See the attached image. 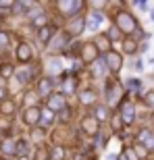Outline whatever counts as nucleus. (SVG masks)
<instances>
[{
    "label": "nucleus",
    "instance_id": "5",
    "mask_svg": "<svg viewBox=\"0 0 154 160\" xmlns=\"http://www.w3.org/2000/svg\"><path fill=\"white\" fill-rule=\"evenodd\" d=\"M117 110H119V114H121V119H123V123H125V127H127V129H131V127L140 121V114H137V104H136V100H131V98H125Z\"/></svg>",
    "mask_w": 154,
    "mask_h": 160
},
{
    "label": "nucleus",
    "instance_id": "16",
    "mask_svg": "<svg viewBox=\"0 0 154 160\" xmlns=\"http://www.w3.org/2000/svg\"><path fill=\"white\" fill-rule=\"evenodd\" d=\"M21 119L27 127L31 129H36L40 127L42 123V106H31V108H23V114H21Z\"/></svg>",
    "mask_w": 154,
    "mask_h": 160
},
{
    "label": "nucleus",
    "instance_id": "13",
    "mask_svg": "<svg viewBox=\"0 0 154 160\" xmlns=\"http://www.w3.org/2000/svg\"><path fill=\"white\" fill-rule=\"evenodd\" d=\"M88 75L92 79H96V81H102V83L106 81L108 77H113L110 71H108V67H106V62H104V56H100L92 67H88Z\"/></svg>",
    "mask_w": 154,
    "mask_h": 160
},
{
    "label": "nucleus",
    "instance_id": "47",
    "mask_svg": "<svg viewBox=\"0 0 154 160\" xmlns=\"http://www.w3.org/2000/svg\"><path fill=\"white\" fill-rule=\"evenodd\" d=\"M0 135H2V131H0ZM0 142H2V139H0Z\"/></svg>",
    "mask_w": 154,
    "mask_h": 160
},
{
    "label": "nucleus",
    "instance_id": "1",
    "mask_svg": "<svg viewBox=\"0 0 154 160\" xmlns=\"http://www.w3.org/2000/svg\"><path fill=\"white\" fill-rule=\"evenodd\" d=\"M127 2H119V8L113 12V25L121 31L123 38H136L140 31V21L131 11H127Z\"/></svg>",
    "mask_w": 154,
    "mask_h": 160
},
{
    "label": "nucleus",
    "instance_id": "23",
    "mask_svg": "<svg viewBox=\"0 0 154 160\" xmlns=\"http://www.w3.org/2000/svg\"><path fill=\"white\" fill-rule=\"evenodd\" d=\"M108 127H110V135H121V131H125V123H123V119H121L119 110H115V112L110 114Z\"/></svg>",
    "mask_w": 154,
    "mask_h": 160
},
{
    "label": "nucleus",
    "instance_id": "12",
    "mask_svg": "<svg viewBox=\"0 0 154 160\" xmlns=\"http://www.w3.org/2000/svg\"><path fill=\"white\" fill-rule=\"evenodd\" d=\"M98 98H100V94H98V89L92 88V85L79 88V92H77V100L85 108H94L96 104H98Z\"/></svg>",
    "mask_w": 154,
    "mask_h": 160
},
{
    "label": "nucleus",
    "instance_id": "37",
    "mask_svg": "<svg viewBox=\"0 0 154 160\" xmlns=\"http://www.w3.org/2000/svg\"><path fill=\"white\" fill-rule=\"evenodd\" d=\"M8 44H11V33L0 29V52H2V50H6V48H8Z\"/></svg>",
    "mask_w": 154,
    "mask_h": 160
},
{
    "label": "nucleus",
    "instance_id": "4",
    "mask_svg": "<svg viewBox=\"0 0 154 160\" xmlns=\"http://www.w3.org/2000/svg\"><path fill=\"white\" fill-rule=\"evenodd\" d=\"M73 42H75V40H71V38H69V33L60 27V29L54 33V38L50 40V44L46 46L48 56H63V54H67Z\"/></svg>",
    "mask_w": 154,
    "mask_h": 160
},
{
    "label": "nucleus",
    "instance_id": "39",
    "mask_svg": "<svg viewBox=\"0 0 154 160\" xmlns=\"http://www.w3.org/2000/svg\"><path fill=\"white\" fill-rule=\"evenodd\" d=\"M133 4H136L140 11H148V12H150V4L146 2V0H137V2H133Z\"/></svg>",
    "mask_w": 154,
    "mask_h": 160
},
{
    "label": "nucleus",
    "instance_id": "28",
    "mask_svg": "<svg viewBox=\"0 0 154 160\" xmlns=\"http://www.w3.org/2000/svg\"><path fill=\"white\" fill-rule=\"evenodd\" d=\"M73 114H75V108L69 104L65 110H60V112L56 114V119H59V125H60V127H67V125L73 121Z\"/></svg>",
    "mask_w": 154,
    "mask_h": 160
},
{
    "label": "nucleus",
    "instance_id": "41",
    "mask_svg": "<svg viewBox=\"0 0 154 160\" xmlns=\"http://www.w3.org/2000/svg\"><path fill=\"white\" fill-rule=\"evenodd\" d=\"M6 98H8V88H4V85H0V102H4Z\"/></svg>",
    "mask_w": 154,
    "mask_h": 160
},
{
    "label": "nucleus",
    "instance_id": "38",
    "mask_svg": "<svg viewBox=\"0 0 154 160\" xmlns=\"http://www.w3.org/2000/svg\"><path fill=\"white\" fill-rule=\"evenodd\" d=\"M123 154L127 156V160H140V156L136 154V148H133V143H131V146H123Z\"/></svg>",
    "mask_w": 154,
    "mask_h": 160
},
{
    "label": "nucleus",
    "instance_id": "25",
    "mask_svg": "<svg viewBox=\"0 0 154 160\" xmlns=\"http://www.w3.org/2000/svg\"><path fill=\"white\" fill-rule=\"evenodd\" d=\"M92 40H94V44L98 46V50H100L102 54H106L108 50H113V42L108 40V36L104 33V31H100V33H96V36L92 38Z\"/></svg>",
    "mask_w": 154,
    "mask_h": 160
},
{
    "label": "nucleus",
    "instance_id": "17",
    "mask_svg": "<svg viewBox=\"0 0 154 160\" xmlns=\"http://www.w3.org/2000/svg\"><path fill=\"white\" fill-rule=\"evenodd\" d=\"M44 102H46L44 106L50 108V110H52V112H56V114L69 106V100H67V96H65V94H60V92H54V94L50 96L48 100H44Z\"/></svg>",
    "mask_w": 154,
    "mask_h": 160
},
{
    "label": "nucleus",
    "instance_id": "46",
    "mask_svg": "<svg viewBox=\"0 0 154 160\" xmlns=\"http://www.w3.org/2000/svg\"><path fill=\"white\" fill-rule=\"evenodd\" d=\"M0 23H2V15H0Z\"/></svg>",
    "mask_w": 154,
    "mask_h": 160
},
{
    "label": "nucleus",
    "instance_id": "43",
    "mask_svg": "<svg viewBox=\"0 0 154 160\" xmlns=\"http://www.w3.org/2000/svg\"><path fill=\"white\" fill-rule=\"evenodd\" d=\"M117 160H127V156H125L123 152H119V158H117Z\"/></svg>",
    "mask_w": 154,
    "mask_h": 160
},
{
    "label": "nucleus",
    "instance_id": "8",
    "mask_svg": "<svg viewBox=\"0 0 154 160\" xmlns=\"http://www.w3.org/2000/svg\"><path fill=\"white\" fill-rule=\"evenodd\" d=\"M100 131H102V123H100V121H96L92 114H83L81 119H79V133H81L83 137L94 139Z\"/></svg>",
    "mask_w": 154,
    "mask_h": 160
},
{
    "label": "nucleus",
    "instance_id": "15",
    "mask_svg": "<svg viewBox=\"0 0 154 160\" xmlns=\"http://www.w3.org/2000/svg\"><path fill=\"white\" fill-rule=\"evenodd\" d=\"M36 92L40 94V98L48 100V98H50V96L56 92V81L44 75V77H40V79L36 81Z\"/></svg>",
    "mask_w": 154,
    "mask_h": 160
},
{
    "label": "nucleus",
    "instance_id": "20",
    "mask_svg": "<svg viewBox=\"0 0 154 160\" xmlns=\"http://www.w3.org/2000/svg\"><path fill=\"white\" fill-rule=\"evenodd\" d=\"M106 21V15L104 12H96V11H90L88 12V31L92 33H100V25Z\"/></svg>",
    "mask_w": 154,
    "mask_h": 160
},
{
    "label": "nucleus",
    "instance_id": "22",
    "mask_svg": "<svg viewBox=\"0 0 154 160\" xmlns=\"http://www.w3.org/2000/svg\"><path fill=\"white\" fill-rule=\"evenodd\" d=\"M113 112H115V110H110L104 102H98V104L92 108V112H90V114H92L96 121H100V123L104 125V123H108V119H110V114H113Z\"/></svg>",
    "mask_w": 154,
    "mask_h": 160
},
{
    "label": "nucleus",
    "instance_id": "34",
    "mask_svg": "<svg viewBox=\"0 0 154 160\" xmlns=\"http://www.w3.org/2000/svg\"><path fill=\"white\" fill-rule=\"evenodd\" d=\"M140 104H142L148 112H154V89H146V92H144Z\"/></svg>",
    "mask_w": 154,
    "mask_h": 160
},
{
    "label": "nucleus",
    "instance_id": "36",
    "mask_svg": "<svg viewBox=\"0 0 154 160\" xmlns=\"http://www.w3.org/2000/svg\"><path fill=\"white\" fill-rule=\"evenodd\" d=\"M127 67H129V71H131V73H142L144 69H146V65H144L142 56H136V58H131Z\"/></svg>",
    "mask_w": 154,
    "mask_h": 160
},
{
    "label": "nucleus",
    "instance_id": "11",
    "mask_svg": "<svg viewBox=\"0 0 154 160\" xmlns=\"http://www.w3.org/2000/svg\"><path fill=\"white\" fill-rule=\"evenodd\" d=\"M63 29L69 33V38H71V40H77L83 31L88 29V15H79V17L71 19V21H67V23L63 25Z\"/></svg>",
    "mask_w": 154,
    "mask_h": 160
},
{
    "label": "nucleus",
    "instance_id": "29",
    "mask_svg": "<svg viewBox=\"0 0 154 160\" xmlns=\"http://www.w3.org/2000/svg\"><path fill=\"white\" fill-rule=\"evenodd\" d=\"M29 150H31L29 139L19 137L17 139V148H15V156H17V158H21V156H29Z\"/></svg>",
    "mask_w": 154,
    "mask_h": 160
},
{
    "label": "nucleus",
    "instance_id": "24",
    "mask_svg": "<svg viewBox=\"0 0 154 160\" xmlns=\"http://www.w3.org/2000/svg\"><path fill=\"white\" fill-rule=\"evenodd\" d=\"M17 112V102L13 98H6L4 102H0V117L2 119H13Z\"/></svg>",
    "mask_w": 154,
    "mask_h": 160
},
{
    "label": "nucleus",
    "instance_id": "7",
    "mask_svg": "<svg viewBox=\"0 0 154 160\" xmlns=\"http://www.w3.org/2000/svg\"><path fill=\"white\" fill-rule=\"evenodd\" d=\"M133 143H140V146H144V148L148 150L150 154H154V127L142 125L133 133Z\"/></svg>",
    "mask_w": 154,
    "mask_h": 160
},
{
    "label": "nucleus",
    "instance_id": "40",
    "mask_svg": "<svg viewBox=\"0 0 154 160\" xmlns=\"http://www.w3.org/2000/svg\"><path fill=\"white\" fill-rule=\"evenodd\" d=\"M150 50V44H148V40L146 42H140V52H137V56H142V54H146Z\"/></svg>",
    "mask_w": 154,
    "mask_h": 160
},
{
    "label": "nucleus",
    "instance_id": "45",
    "mask_svg": "<svg viewBox=\"0 0 154 160\" xmlns=\"http://www.w3.org/2000/svg\"><path fill=\"white\" fill-rule=\"evenodd\" d=\"M148 65H152V67H154V56H152V58L148 60Z\"/></svg>",
    "mask_w": 154,
    "mask_h": 160
},
{
    "label": "nucleus",
    "instance_id": "21",
    "mask_svg": "<svg viewBox=\"0 0 154 160\" xmlns=\"http://www.w3.org/2000/svg\"><path fill=\"white\" fill-rule=\"evenodd\" d=\"M56 31H59V27H56V25H44V27H40V29L36 31V38H38V42H40L42 46L46 48L48 44H50V40H52L54 38V33H56Z\"/></svg>",
    "mask_w": 154,
    "mask_h": 160
},
{
    "label": "nucleus",
    "instance_id": "14",
    "mask_svg": "<svg viewBox=\"0 0 154 160\" xmlns=\"http://www.w3.org/2000/svg\"><path fill=\"white\" fill-rule=\"evenodd\" d=\"M15 58L21 62V67L29 65L33 60V48H31L29 42H19L17 48H15Z\"/></svg>",
    "mask_w": 154,
    "mask_h": 160
},
{
    "label": "nucleus",
    "instance_id": "32",
    "mask_svg": "<svg viewBox=\"0 0 154 160\" xmlns=\"http://www.w3.org/2000/svg\"><path fill=\"white\" fill-rule=\"evenodd\" d=\"M15 73H17L15 65H11V62H2V65H0V79H2V81H11V79L15 77Z\"/></svg>",
    "mask_w": 154,
    "mask_h": 160
},
{
    "label": "nucleus",
    "instance_id": "31",
    "mask_svg": "<svg viewBox=\"0 0 154 160\" xmlns=\"http://www.w3.org/2000/svg\"><path fill=\"white\" fill-rule=\"evenodd\" d=\"M15 148H17V139H13V137H6L0 142V150L4 156H15Z\"/></svg>",
    "mask_w": 154,
    "mask_h": 160
},
{
    "label": "nucleus",
    "instance_id": "19",
    "mask_svg": "<svg viewBox=\"0 0 154 160\" xmlns=\"http://www.w3.org/2000/svg\"><path fill=\"white\" fill-rule=\"evenodd\" d=\"M33 77H36V69H33L31 65H25V67H19L13 79H17V81H19V83H21V85L25 88V85H29L31 81H36Z\"/></svg>",
    "mask_w": 154,
    "mask_h": 160
},
{
    "label": "nucleus",
    "instance_id": "42",
    "mask_svg": "<svg viewBox=\"0 0 154 160\" xmlns=\"http://www.w3.org/2000/svg\"><path fill=\"white\" fill-rule=\"evenodd\" d=\"M148 17H150V21L154 23V8H150V12H148Z\"/></svg>",
    "mask_w": 154,
    "mask_h": 160
},
{
    "label": "nucleus",
    "instance_id": "2",
    "mask_svg": "<svg viewBox=\"0 0 154 160\" xmlns=\"http://www.w3.org/2000/svg\"><path fill=\"white\" fill-rule=\"evenodd\" d=\"M102 96H104V104H106L110 110H117V108L121 106V102L127 98L123 81H119L117 77H108L106 81H104V88H102Z\"/></svg>",
    "mask_w": 154,
    "mask_h": 160
},
{
    "label": "nucleus",
    "instance_id": "26",
    "mask_svg": "<svg viewBox=\"0 0 154 160\" xmlns=\"http://www.w3.org/2000/svg\"><path fill=\"white\" fill-rule=\"evenodd\" d=\"M54 123H59V119H56V112H52L50 108L44 106V108H42V123H40V127L48 131Z\"/></svg>",
    "mask_w": 154,
    "mask_h": 160
},
{
    "label": "nucleus",
    "instance_id": "44",
    "mask_svg": "<svg viewBox=\"0 0 154 160\" xmlns=\"http://www.w3.org/2000/svg\"><path fill=\"white\" fill-rule=\"evenodd\" d=\"M17 160H33L31 156H21V158H17Z\"/></svg>",
    "mask_w": 154,
    "mask_h": 160
},
{
    "label": "nucleus",
    "instance_id": "33",
    "mask_svg": "<svg viewBox=\"0 0 154 160\" xmlns=\"http://www.w3.org/2000/svg\"><path fill=\"white\" fill-rule=\"evenodd\" d=\"M50 154H52V160H67L69 158V154H67L63 143H52L50 146Z\"/></svg>",
    "mask_w": 154,
    "mask_h": 160
},
{
    "label": "nucleus",
    "instance_id": "30",
    "mask_svg": "<svg viewBox=\"0 0 154 160\" xmlns=\"http://www.w3.org/2000/svg\"><path fill=\"white\" fill-rule=\"evenodd\" d=\"M108 137H110V133L100 131V133L92 139V150H104V148H108Z\"/></svg>",
    "mask_w": 154,
    "mask_h": 160
},
{
    "label": "nucleus",
    "instance_id": "18",
    "mask_svg": "<svg viewBox=\"0 0 154 160\" xmlns=\"http://www.w3.org/2000/svg\"><path fill=\"white\" fill-rule=\"evenodd\" d=\"M117 50V48H115ZM119 52L123 54V56H131V58H136L137 52H140V42L136 38H123V42L119 44Z\"/></svg>",
    "mask_w": 154,
    "mask_h": 160
},
{
    "label": "nucleus",
    "instance_id": "6",
    "mask_svg": "<svg viewBox=\"0 0 154 160\" xmlns=\"http://www.w3.org/2000/svg\"><path fill=\"white\" fill-rule=\"evenodd\" d=\"M102 56V52L98 50V46L94 44V40H85L81 42V50H79V62H81L85 69L92 67L96 60Z\"/></svg>",
    "mask_w": 154,
    "mask_h": 160
},
{
    "label": "nucleus",
    "instance_id": "10",
    "mask_svg": "<svg viewBox=\"0 0 154 160\" xmlns=\"http://www.w3.org/2000/svg\"><path fill=\"white\" fill-rule=\"evenodd\" d=\"M104 56V62H106V67H108V71H110V75L113 77H119V73L123 71V67H125V56L119 50H108L106 54H102Z\"/></svg>",
    "mask_w": 154,
    "mask_h": 160
},
{
    "label": "nucleus",
    "instance_id": "27",
    "mask_svg": "<svg viewBox=\"0 0 154 160\" xmlns=\"http://www.w3.org/2000/svg\"><path fill=\"white\" fill-rule=\"evenodd\" d=\"M33 160H52V154H50V146L48 143H36L33 148Z\"/></svg>",
    "mask_w": 154,
    "mask_h": 160
},
{
    "label": "nucleus",
    "instance_id": "3",
    "mask_svg": "<svg viewBox=\"0 0 154 160\" xmlns=\"http://www.w3.org/2000/svg\"><path fill=\"white\" fill-rule=\"evenodd\" d=\"M52 6L56 8V15L60 19H65L67 23V21L83 15V8L88 11V0H56V2H52Z\"/></svg>",
    "mask_w": 154,
    "mask_h": 160
},
{
    "label": "nucleus",
    "instance_id": "35",
    "mask_svg": "<svg viewBox=\"0 0 154 160\" xmlns=\"http://www.w3.org/2000/svg\"><path fill=\"white\" fill-rule=\"evenodd\" d=\"M38 100H40V94L36 92V88L33 89H27L23 96V104L25 108H31V106H38Z\"/></svg>",
    "mask_w": 154,
    "mask_h": 160
},
{
    "label": "nucleus",
    "instance_id": "9",
    "mask_svg": "<svg viewBox=\"0 0 154 160\" xmlns=\"http://www.w3.org/2000/svg\"><path fill=\"white\" fill-rule=\"evenodd\" d=\"M42 69L46 73V77H50V79H59L67 73L65 62H63L60 56H48V58L44 60V67H42Z\"/></svg>",
    "mask_w": 154,
    "mask_h": 160
}]
</instances>
